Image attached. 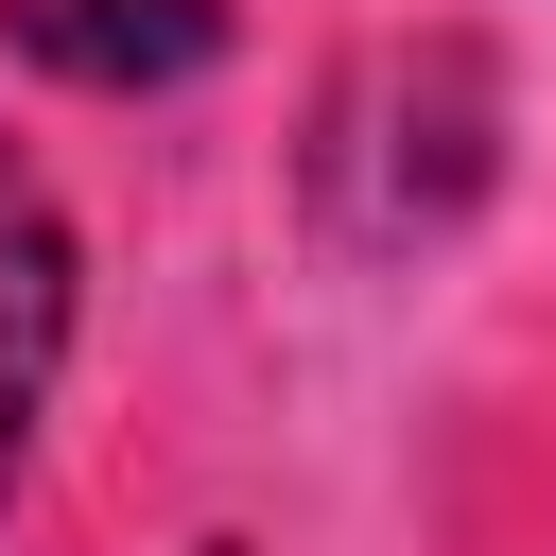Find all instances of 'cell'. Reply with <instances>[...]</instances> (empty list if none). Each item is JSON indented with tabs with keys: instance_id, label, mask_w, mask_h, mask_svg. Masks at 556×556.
Instances as JSON below:
<instances>
[{
	"instance_id": "6da1fadb",
	"label": "cell",
	"mask_w": 556,
	"mask_h": 556,
	"mask_svg": "<svg viewBox=\"0 0 556 556\" xmlns=\"http://www.w3.org/2000/svg\"><path fill=\"white\" fill-rule=\"evenodd\" d=\"M52 365H70V208L0 139V504H17V452L52 417Z\"/></svg>"
},
{
	"instance_id": "7a4b0ae2",
	"label": "cell",
	"mask_w": 556,
	"mask_h": 556,
	"mask_svg": "<svg viewBox=\"0 0 556 556\" xmlns=\"http://www.w3.org/2000/svg\"><path fill=\"white\" fill-rule=\"evenodd\" d=\"M17 35L70 70V87H174V70H208V0H17Z\"/></svg>"
}]
</instances>
